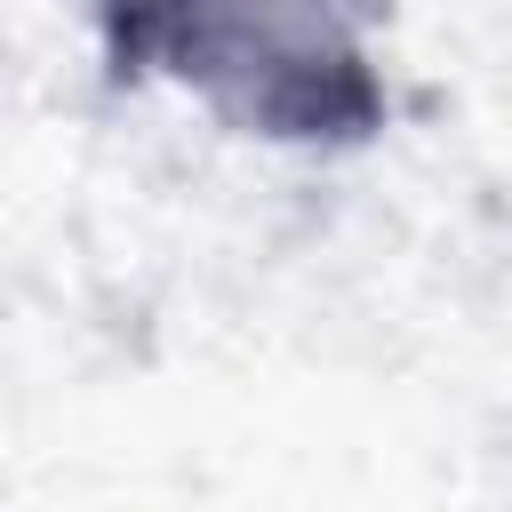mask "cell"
Returning a JSON list of instances; mask_svg holds the SVG:
<instances>
[{"instance_id":"obj_1","label":"cell","mask_w":512,"mask_h":512,"mask_svg":"<svg viewBox=\"0 0 512 512\" xmlns=\"http://www.w3.org/2000/svg\"><path fill=\"white\" fill-rule=\"evenodd\" d=\"M144 80L192 96L264 152H360L392 128V80L352 0H184Z\"/></svg>"},{"instance_id":"obj_2","label":"cell","mask_w":512,"mask_h":512,"mask_svg":"<svg viewBox=\"0 0 512 512\" xmlns=\"http://www.w3.org/2000/svg\"><path fill=\"white\" fill-rule=\"evenodd\" d=\"M64 8L88 24L104 80H112V88H144V56H152L160 24H168L184 0H64Z\"/></svg>"}]
</instances>
